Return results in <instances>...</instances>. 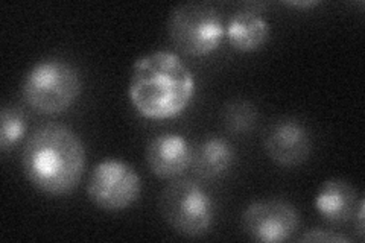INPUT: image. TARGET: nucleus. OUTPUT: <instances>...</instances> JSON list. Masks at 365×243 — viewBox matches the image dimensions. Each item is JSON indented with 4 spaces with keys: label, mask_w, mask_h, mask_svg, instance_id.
Masks as SVG:
<instances>
[{
    "label": "nucleus",
    "mask_w": 365,
    "mask_h": 243,
    "mask_svg": "<svg viewBox=\"0 0 365 243\" xmlns=\"http://www.w3.org/2000/svg\"><path fill=\"white\" fill-rule=\"evenodd\" d=\"M21 169L38 192L58 198L75 190L86 169V148L78 134L61 123H46L21 149Z\"/></svg>",
    "instance_id": "f257e3e1"
},
{
    "label": "nucleus",
    "mask_w": 365,
    "mask_h": 243,
    "mask_svg": "<svg viewBox=\"0 0 365 243\" xmlns=\"http://www.w3.org/2000/svg\"><path fill=\"white\" fill-rule=\"evenodd\" d=\"M195 93L187 64L170 51H154L133 66L128 96L143 118L166 120L185 111Z\"/></svg>",
    "instance_id": "f03ea898"
},
{
    "label": "nucleus",
    "mask_w": 365,
    "mask_h": 243,
    "mask_svg": "<svg viewBox=\"0 0 365 243\" xmlns=\"http://www.w3.org/2000/svg\"><path fill=\"white\" fill-rule=\"evenodd\" d=\"M83 81L78 68L61 58H46L34 64L21 84L28 105L40 114H60L81 95Z\"/></svg>",
    "instance_id": "7ed1b4c3"
},
{
    "label": "nucleus",
    "mask_w": 365,
    "mask_h": 243,
    "mask_svg": "<svg viewBox=\"0 0 365 243\" xmlns=\"http://www.w3.org/2000/svg\"><path fill=\"white\" fill-rule=\"evenodd\" d=\"M158 210L165 222L185 237L207 234L215 222V202L198 182L175 178L160 193Z\"/></svg>",
    "instance_id": "20e7f679"
},
{
    "label": "nucleus",
    "mask_w": 365,
    "mask_h": 243,
    "mask_svg": "<svg viewBox=\"0 0 365 243\" xmlns=\"http://www.w3.org/2000/svg\"><path fill=\"white\" fill-rule=\"evenodd\" d=\"M225 26L220 9L207 2L177 5L168 19V36L175 49L189 56H205L220 48Z\"/></svg>",
    "instance_id": "39448f33"
},
{
    "label": "nucleus",
    "mask_w": 365,
    "mask_h": 243,
    "mask_svg": "<svg viewBox=\"0 0 365 243\" xmlns=\"http://www.w3.org/2000/svg\"><path fill=\"white\" fill-rule=\"evenodd\" d=\"M87 195L101 210H127L140 198L142 178L127 161L106 158L91 170L87 181Z\"/></svg>",
    "instance_id": "423d86ee"
},
{
    "label": "nucleus",
    "mask_w": 365,
    "mask_h": 243,
    "mask_svg": "<svg viewBox=\"0 0 365 243\" xmlns=\"http://www.w3.org/2000/svg\"><path fill=\"white\" fill-rule=\"evenodd\" d=\"M244 233L255 242L276 243L289 240L299 229L300 216L295 207L283 200L251 202L242 213Z\"/></svg>",
    "instance_id": "0eeeda50"
},
{
    "label": "nucleus",
    "mask_w": 365,
    "mask_h": 243,
    "mask_svg": "<svg viewBox=\"0 0 365 243\" xmlns=\"http://www.w3.org/2000/svg\"><path fill=\"white\" fill-rule=\"evenodd\" d=\"M311 134L294 118L272 122L264 134V149L274 163L282 167L299 166L311 154Z\"/></svg>",
    "instance_id": "6e6552de"
},
{
    "label": "nucleus",
    "mask_w": 365,
    "mask_h": 243,
    "mask_svg": "<svg viewBox=\"0 0 365 243\" xmlns=\"http://www.w3.org/2000/svg\"><path fill=\"white\" fill-rule=\"evenodd\" d=\"M193 149L177 133H163L153 137L145 150V160L150 170L162 180L180 178L192 166Z\"/></svg>",
    "instance_id": "1a4fd4ad"
},
{
    "label": "nucleus",
    "mask_w": 365,
    "mask_h": 243,
    "mask_svg": "<svg viewBox=\"0 0 365 243\" xmlns=\"http://www.w3.org/2000/svg\"><path fill=\"white\" fill-rule=\"evenodd\" d=\"M361 200L356 187L350 181L330 178L318 189L315 208L326 222L346 225L355 217Z\"/></svg>",
    "instance_id": "9d476101"
},
{
    "label": "nucleus",
    "mask_w": 365,
    "mask_h": 243,
    "mask_svg": "<svg viewBox=\"0 0 365 243\" xmlns=\"http://www.w3.org/2000/svg\"><path fill=\"white\" fill-rule=\"evenodd\" d=\"M269 23L257 9L242 8L228 20L225 33L233 48L250 53L259 51L269 38Z\"/></svg>",
    "instance_id": "9b49d317"
},
{
    "label": "nucleus",
    "mask_w": 365,
    "mask_h": 243,
    "mask_svg": "<svg viewBox=\"0 0 365 243\" xmlns=\"http://www.w3.org/2000/svg\"><path fill=\"white\" fill-rule=\"evenodd\" d=\"M236 152L233 146L222 137H207L193 149L192 167L201 178H221L235 165Z\"/></svg>",
    "instance_id": "f8f14e48"
},
{
    "label": "nucleus",
    "mask_w": 365,
    "mask_h": 243,
    "mask_svg": "<svg viewBox=\"0 0 365 243\" xmlns=\"http://www.w3.org/2000/svg\"><path fill=\"white\" fill-rule=\"evenodd\" d=\"M257 108L247 99L228 100L222 111V120L227 131L236 135L248 134L257 122Z\"/></svg>",
    "instance_id": "ddd939ff"
},
{
    "label": "nucleus",
    "mask_w": 365,
    "mask_h": 243,
    "mask_svg": "<svg viewBox=\"0 0 365 243\" xmlns=\"http://www.w3.org/2000/svg\"><path fill=\"white\" fill-rule=\"evenodd\" d=\"M26 133V115L19 107L5 105L0 113V150L8 152Z\"/></svg>",
    "instance_id": "4468645a"
},
{
    "label": "nucleus",
    "mask_w": 365,
    "mask_h": 243,
    "mask_svg": "<svg viewBox=\"0 0 365 243\" xmlns=\"http://www.w3.org/2000/svg\"><path fill=\"white\" fill-rule=\"evenodd\" d=\"M299 240L300 242H324V243H341V242L349 243V242H351V239L344 234L335 233V231L319 229V228L307 229Z\"/></svg>",
    "instance_id": "2eb2a0df"
},
{
    "label": "nucleus",
    "mask_w": 365,
    "mask_h": 243,
    "mask_svg": "<svg viewBox=\"0 0 365 243\" xmlns=\"http://www.w3.org/2000/svg\"><path fill=\"white\" fill-rule=\"evenodd\" d=\"M364 208H365V201L361 200L359 205H358V210H356V214L353 219H356V231L358 234L361 236V239L364 237Z\"/></svg>",
    "instance_id": "dca6fc26"
},
{
    "label": "nucleus",
    "mask_w": 365,
    "mask_h": 243,
    "mask_svg": "<svg viewBox=\"0 0 365 243\" xmlns=\"http://www.w3.org/2000/svg\"><path fill=\"white\" fill-rule=\"evenodd\" d=\"M287 5H289V6H302V8H307V6H315V5H318V2H288Z\"/></svg>",
    "instance_id": "f3484780"
}]
</instances>
